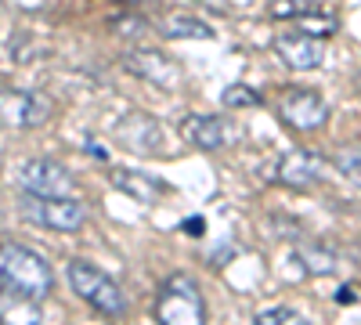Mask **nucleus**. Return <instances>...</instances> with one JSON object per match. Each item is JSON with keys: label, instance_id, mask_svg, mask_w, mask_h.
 <instances>
[{"label": "nucleus", "instance_id": "obj_1", "mask_svg": "<svg viewBox=\"0 0 361 325\" xmlns=\"http://www.w3.org/2000/svg\"><path fill=\"white\" fill-rule=\"evenodd\" d=\"M54 286L51 264L22 243H0V293L15 300H47Z\"/></svg>", "mask_w": 361, "mask_h": 325}, {"label": "nucleus", "instance_id": "obj_2", "mask_svg": "<svg viewBox=\"0 0 361 325\" xmlns=\"http://www.w3.org/2000/svg\"><path fill=\"white\" fill-rule=\"evenodd\" d=\"M159 325H206V300L188 275H170L156 297Z\"/></svg>", "mask_w": 361, "mask_h": 325}, {"label": "nucleus", "instance_id": "obj_3", "mask_svg": "<svg viewBox=\"0 0 361 325\" xmlns=\"http://www.w3.org/2000/svg\"><path fill=\"white\" fill-rule=\"evenodd\" d=\"M66 278L73 286V293L80 300H87L94 311L102 314H123L127 311V293L116 286L112 275H105L102 268H94V264H87V260H73L69 268H66Z\"/></svg>", "mask_w": 361, "mask_h": 325}, {"label": "nucleus", "instance_id": "obj_4", "mask_svg": "<svg viewBox=\"0 0 361 325\" xmlns=\"http://www.w3.org/2000/svg\"><path fill=\"white\" fill-rule=\"evenodd\" d=\"M18 214L37 224V228H51V231H80L87 224V206L73 195L66 199H40V195H25L18 202Z\"/></svg>", "mask_w": 361, "mask_h": 325}, {"label": "nucleus", "instance_id": "obj_5", "mask_svg": "<svg viewBox=\"0 0 361 325\" xmlns=\"http://www.w3.org/2000/svg\"><path fill=\"white\" fill-rule=\"evenodd\" d=\"M15 181L25 195H40V199H66L76 192L73 173L58 159H25L15 170Z\"/></svg>", "mask_w": 361, "mask_h": 325}, {"label": "nucleus", "instance_id": "obj_6", "mask_svg": "<svg viewBox=\"0 0 361 325\" xmlns=\"http://www.w3.org/2000/svg\"><path fill=\"white\" fill-rule=\"evenodd\" d=\"M279 116L296 130H322L329 123V102L307 87H289L279 94Z\"/></svg>", "mask_w": 361, "mask_h": 325}, {"label": "nucleus", "instance_id": "obj_7", "mask_svg": "<svg viewBox=\"0 0 361 325\" xmlns=\"http://www.w3.org/2000/svg\"><path fill=\"white\" fill-rule=\"evenodd\" d=\"M112 134L134 156H159L163 152V141H166L159 120H152L148 112H127L123 120L112 127Z\"/></svg>", "mask_w": 361, "mask_h": 325}, {"label": "nucleus", "instance_id": "obj_8", "mask_svg": "<svg viewBox=\"0 0 361 325\" xmlns=\"http://www.w3.org/2000/svg\"><path fill=\"white\" fill-rule=\"evenodd\" d=\"M123 66L127 73H134L137 80H148V83H156V87H166V91H173V87H180V66L173 62V58L159 54V51H130L123 58Z\"/></svg>", "mask_w": 361, "mask_h": 325}, {"label": "nucleus", "instance_id": "obj_9", "mask_svg": "<svg viewBox=\"0 0 361 325\" xmlns=\"http://www.w3.org/2000/svg\"><path fill=\"white\" fill-rule=\"evenodd\" d=\"M325 173V159L314 156V152H304V149H293L279 159L275 166V177L289 188H314Z\"/></svg>", "mask_w": 361, "mask_h": 325}, {"label": "nucleus", "instance_id": "obj_10", "mask_svg": "<svg viewBox=\"0 0 361 325\" xmlns=\"http://www.w3.org/2000/svg\"><path fill=\"white\" fill-rule=\"evenodd\" d=\"M275 51H279L282 62L289 69H296V73H311V69H318L325 62L322 40H311L304 33H279L275 37Z\"/></svg>", "mask_w": 361, "mask_h": 325}, {"label": "nucleus", "instance_id": "obj_11", "mask_svg": "<svg viewBox=\"0 0 361 325\" xmlns=\"http://www.w3.org/2000/svg\"><path fill=\"white\" fill-rule=\"evenodd\" d=\"M0 109H4V120L15 127H40L51 120L54 102L47 94H37V91H18V94H8L0 102Z\"/></svg>", "mask_w": 361, "mask_h": 325}, {"label": "nucleus", "instance_id": "obj_12", "mask_svg": "<svg viewBox=\"0 0 361 325\" xmlns=\"http://www.w3.org/2000/svg\"><path fill=\"white\" fill-rule=\"evenodd\" d=\"M109 181H112L116 192H123L127 199H134V202H141V206L159 202V195L166 192V185L159 181V177L141 173V170H123V166H112V170H109Z\"/></svg>", "mask_w": 361, "mask_h": 325}, {"label": "nucleus", "instance_id": "obj_13", "mask_svg": "<svg viewBox=\"0 0 361 325\" xmlns=\"http://www.w3.org/2000/svg\"><path fill=\"white\" fill-rule=\"evenodd\" d=\"M180 134H185V141H192L195 149H206V152H214V149H224L231 130L228 123L221 120V116H188L185 123H180Z\"/></svg>", "mask_w": 361, "mask_h": 325}, {"label": "nucleus", "instance_id": "obj_14", "mask_svg": "<svg viewBox=\"0 0 361 325\" xmlns=\"http://www.w3.org/2000/svg\"><path fill=\"white\" fill-rule=\"evenodd\" d=\"M159 33H163L166 40H214L217 29L206 25L202 18H192V15H170V18L159 25Z\"/></svg>", "mask_w": 361, "mask_h": 325}, {"label": "nucleus", "instance_id": "obj_15", "mask_svg": "<svg viewBox=\"0 0 361 325\" xmlns=\"http://www.w3.org/2000/svg\"><path fill=\"white\" fill-rule=\"evenodd\" d=\"M296 264H300L307 275H333L340 260H336L333 250L322 246V243H304V246L296 250Z\"/></svg>", "mask_w": 361, "mask_h": 325}, {"label": "nucleus", "instance_id": "obj_16", "mask_svg": "<svg viewBox=\"0 0 361 325\" xmlns=\"http://www.w3.org/2000/svg\"><path fill=\"white\" fill-rule=\"evenodd\" d=\"M296 33H304V37H311V40H322V37H333L336 29H340V22L333 18V15H318V11H300L296 15Z\"/></svg>", "mask_w": 361, "mask_h": 325}, {"label": "nucleus", "instance_id": "obj_17", "mask_svg": "<svg viewBox=\"0 0 361 325\" xmlns=\"http://www.w3.org/2000/svg\"><path fill=\"white\" fill-rule=\"evenodd\" d=\"M0 325H40V307L33 300H11L0 307Z\"/></svg>", "mask_w": 361, "mask_h": 325}, {"label": "nucleus", "instance_id": "obj_18", "mask_svg": "<svg viewBox=\"0 0 361 325\" xmlns=\"http://www.w3.org/2000/svg\"><path fill=\"white\" fill-rule=\"evenodd\" d=\"M221 102H224V109H257V105H264L260 91H253V87H246V83H228Z\"/></svg>", "mask_w": 361, "mask_h": 325}, {"label": "nucleus", "instance_id": "obj_19", "mask_svg": "<svg viewBox=\"0 0 361 325\" xmlns=\"http://www.w3.org/2000/svg\"><path fill=\"white\" fill-rule=\"evenodd\" d=\"M333 163H336V170L347 177V181L361 185V145H343V149H336Z\"/></svg>", "mask_w": 361, "mask_h": 325}, {"label": "nucleus", "instance_id": "obj_20", "mask_svg": "<svg viewBox=\"0 0 361 325\" xmlns=\"http://www.w3.org/2000/svg\"><path fill=\"white\" fill-rule=\"evenodd\" d=\"M253 325H307V318L293 307H264L253 318Z\"/></svg>", "mask_w": 361, "mask_h": 325}, {"label": "nucleus", "instance_id": "obj_21", "mask_svg": "<svg viewBox=\"0 0 361 325\" xmlns=\"http://www.w3.org/2000/svg\"><path fill=\"white\" fill-rule=\"evenodd\" d=\"M116 33H119V37H141V33H145V18H137V15L116 18Z\"/></svg>", "mask_w": 361, "mask_h": 325}, {"label": "nucleus", "instance_id": "obj_22", "mask_svg": "<svg viewBox=\"0 0 361 325\" xmlns=\"http://www.w3.org/2000/svg\"><path fill=\"white\" fill-rule=\"evenodd\" d=\"M271 15H275V18H296L300 8L293 4V0H275V4H271Z\"/></svg>", "mask_w": 361, "mask_h": 325}, {"label": "nucleus", "instance_id": "obj_23", "mask_svg": "<svg viewBox=\"0 0 361 325\" xmlns=\"http://www.w3.org/2000/svg\"><path fill=\"white\" fill-rule=\"evenodd\" d=\"M180 228H185L188 235H195V239H199V235L206 231V221H202V217H192V221H185V224H180Z\"/></svg>", "mask_w": 361, "mask_h": 325}, {"label": "nucleus", "instance_id": "obj_24", "mask_svg": "<svg viewBox=\"0 0 361 325\" xmlns=\"http://www.w3.org/2000/svg\"><path fill=\"white\" fill-rule=\"evenodd\" d=\"M83 149H87L90 156H98V159H105V149H98V145H83Z\"/></svg>", "mask_w": 361, "mask_h": 325}]
</instances>
